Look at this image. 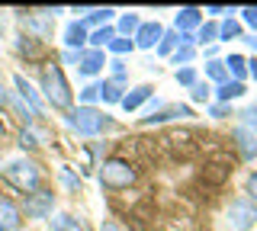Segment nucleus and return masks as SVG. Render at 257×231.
<instances>
[{
    "label": "nucleus",
    "instance_id": "obj_1",
    "mask_svg": "<svg viewBox=\"0 0 257 231\" xmlns=\"http://www.w3.org/2000/svg\"><path fill=\"white\" fill-rule=\"evenodd\" d=\"M39 84H42V100L45 103H52L55 109H68V113H71V100H74V93H71L68 77H64V71L58 65H45Z\"/></svg>",
    "mask_w": 257,
    "mask_h": 231
},
{
    "label": "nucleus",
    "instance_id": "obj_2",
    "mask_svg": "<svg viewBox=\"0 0 257 231\" xmlns=\"http://www.w3.org/2000/svg\"><path fill=\"white\" fill-rule=\"evenodd\" d=\"M4 180L10 183L13 189H20L23 196H32L42 189V170H39L36 161L29 157H20V161H10L4 167Z\"/></svg>",
    "mask_w": 257,
    "mask_h": 231
},
{
    "label": "nucleus",
    "instance_id": "obj_3",
    "mask_svg": "<svg viewBox=\"0 0 257 231\" xmlns=\"http://www.w3.org/2000/svg\"><path fill=\"white\" fill-rule=\"evenodd\" d=\"M68 125L77 135L96 138V135H103L112 125V119L103 113V109H96V106H77V109H71V113H68Z\"/></svg>",
    "mask_w": 257,
    "mask_h": 231
},
{
    "label": "nucleus",
    "instance_id": "obj_4",
    "mask_svg": "<svg viewBox=\"0 0 257 231\" xmlns=\"http://www.w3.org/2000/svg\"><path fill=\"white\" fill-rule=\"evenodd\" d=\"M135 180H139V170L122 157H106L100 164V183L106 189H128Z\"/></svg>",
    "mask_w": 257,
    "mask_h": 231
},
{
    "label": "nucleus",
    "instance_id": "obj_5",
    "mask_svg": "<svg viewBox=\"0 0 257 231\" xmlns=\"http://www.w3.org/2000/svg\"><path fill=\"white\" fill-rule=\"evenodd\" d=\"M225 221H228V231H247V228H254V221H257V202H254V199H247V196L231 199L228 212H225Z\"/></svg>",
    "mask_w": 257,
    "mask_h": 231
},
{
    "label": "nucleus",
    "instance_id": "obj_6",
    "mask_svg": "<svg viewBox=\"0 0 257 231\" xmlns=\"http://www.w3.org/2000/svg\"><path fill=\"white\" fill-rule=\"evenodd\" d=\"M52 209H55L52 189H39V193L26 196V202H23V215L26 218H52Z\"/></svg>",
    "mask_w": 257,
    "mask_h": 231
},
{
    "label": "nucleus",
    "instance_id": "obj_7",
    "mask_svg": "<svg viewBox=\"0 0 257 231\" xmlns=\"http://www.w3.org/2000/svg\"><path fill=\"white\" fill-rule=\"evenodd\" d=\"M231 141H235L241 161H254V157H257V132H254V129L235 125V132H231Z\"/></svg>",
    "mask_w": 257,
    "mask_h": 231
},
{
    "label": "nucleus",
    "instance_id": "obj_8",
    "mask_svg": "<svg viewBox=\"0 0 257 231\" xmlns=\"http://www.w3.org/2000/svg\"><path fill=\"white\" fill-rule=\"evenodd\" d=\"M13 84H16V93L23 97V103H26L32 113H36V119H39V116L45 113V100L39 97V90H36V87H32V84H29L23 74H16V77H13Z\"/></svg>",
    "mask_w": 257,
    "mask_h": 231
},
{
    "label": "nucleus",
    "instance_id": "obj_9",
    "mask_svg": "<svg viewBox=\"0 0 257 231\" xmlns=\"http://www.w3.org/2000/svg\"><path fill=\"white\" fill-rule=\"evenodd\" d=\"M45 141H52V132H48L45 125H39V122H29L26 129L20 132V148L23 151H36V148H42Z\"/></svg>",
    "mask_w": 257,
    "mask_h": 231
},
{
    "label": "nucleus",
    "instance_id": "obj_10",
    "mask_svg": "<svg viewBox=\"0 0 257 231\" xmlns=\"http://www.w3.org/2000/svg\"><path fill=\"white\" fill-rule=\"evenodd\" d=\"M23 29H26L29 39H39V42L52 39V20L42 17V13H36V10H32L29 17H23Z\"/></svg>",
    "mask_w": 257,
    "mask_h": 231
},
{
    "label": "nucleus",
    "instance_id": "obj_11",
    "mask_svg": "<svg viewBox=\"0 0 257 231\" xmlns=\"http://www.w3.org/2000/svg\"><path fill=\"white\" fill-rule=\"evenodd\" d=\"M161 39H164V26L161 23H142L132 42H135V49H158Z\"/></svg>",
    "mask_w": 257,
    "mask_h": 231
},
{
    "label": "nucleus",
    "instance_id": "obj_12",
    "mask_svg": "<svg viewBox=\"0 0 257 231\" xmlns=\"http://www.w3.org/2000/svg\"><path fill=\"white\" fill-rule=\"evenodd\" d=\"M23 225V209L13 199H0V231H20Z\"/></svg>",
    "mask_w": 257,
    "mask_h": 231
},
{
    "label": "nucleus",
    "instance_id": "obj_13",
    "mask_svg": "<svg viewBox=\"0 0 257 231\" xmlns=\"http://www.w3.org/2000/svg\"><path fill=\"white\" fill-rule=\"evenodd\" d=\"M187 116H193L190 106H164V109H158V113H151V116H142L139 122L142 125H161V122H171V119H187Z\"/></svg>",
    "mask_w": 257,
    "mask_h": 231
},
{
    "label": "nucleus",
    "instance_id": "obj_14",
    "mask_svg": "<svg viewBox=\"0 0 257 231\" xmlns=\"http://www.w3.org/2000/svg\"><path fill=\"white\" fill-rule=\"evenodd\" d=\"M87 26L80 20H74V23H68V26H64V45H68L71 52H84L87 49Z\"/></svg>",
    "mask_w": 257,
    "mask_h": 231
},
{
    "label": "nucleus",
    "instance_id": "obj_15",
    "mask_svg": "<svg viewBox=\"0 0 257 231\" xmlns=\"http://www.w3.org/2000/svg\"><path fill=\"white\" fill-rule=\"evenodd\" d=\"M103 65H106V55H103L100 49H84L77 71H80L84 77H93V74H100V71H103Z\"/></svg>",
    "mask_w": 257,
    "mask_h": 231
},
{
    "label": "nucleus",
    "instance_id": "obj_16",
    "mask_svg": "<svg viewBox=\"0 0 257 231\" xmlns=\"http://www.w3.org/2000/svg\"><path fill=\"white\" fill-rule=\"evenodd\" d=\"M199 26H203V10H196V7H183L174 20L177 33H193V29H199Z\"/></svg>",
    "mask_w": 257,
    "mask_h": 231
},
{
    "label": "nucleus",
    "instance_id": "obj_17",
    "mask_svg": "<svg viewBox=\"0 0 257 231\" xmlns=\"http://www.w3.org/2000/svg\"><path fill=\"white\" fill-rule=\"evenodd\" d=\"M16 52H20L26 61H42V58H45L42 42H39V39H29V36H20V42H16Z\"/></svg>",
    "mask_w": 257,
    "mask_h": 231
},
{
    "label": "nucleus",
    "instance_id": "obj_18",
    "mask_svg": "<svg viewBox=\"0 0 257 231\" xmlns=\"http://www.w3.org/2000/svg\"><path fill=\"white\" fill-rule=\"evenodd\" d=\"M148 100H151V87H145V84H142V87H135V90H128L125 97H122V103H119V106H122L125 113H135V109L145 106Z\"/></svg>",
    "mask_w": 257,
    "mask_h": 231
},
{
    "label": "nucleus",
    "instance_id": "obj_19",
    "mask_svg": "<svg viewBox=\"0 0 257 231\" xmlns=\"http://www.w3.org/2000/svg\"><path fill=\"white\" fill-rule=\"evenodd\" d=\"M244 84H238V81H225L215 87V100L219 103H231V100H238V97H244Z\"/></svg>",
    "mask_w": 257,
    "mask_h": 231
},
{
    "label": "nucleus",
    "instance_id": "obj_20",
    "mask_svg": "<svg viewBox=\"0 0 257 231\" xmlns=\"http://www.w3.org/2000/svg\"><path fill=\"white\" fill-rule=\"evenodd\" d=\"M112 17H116V10H109V7H93L90 13H87V20H80L84 26H96V29H103V26H109Z\"/></svg>",
    "mask_w": 257,
    "mask_h": 231
},
{
    "label": "nucleus",
    "instance_id": "obj_21",
    "mask_svg": "<svg viewBox=\"0 0 257 231\" xmlns=\"http://www.w3.org/2000/svg\"><path fill=\"white\" fill-rule=\"evenodd\" d=\"M122 97L125 93H122V84L119 81H112V77L109 81H100V100L103 103H122Z\"/></svg>",
    "mask_w": 257,
    "mask_h": 231
},
{
    "label": "nucleus",
    "instance_id": "obj_22",
    "mask_svg": "<svg viewBox=\"0 0 257 231\" xmlns=\"http://www.w3.org/2000/svg\"><path fill=\"white\" fill-rule=\"evenodd\" d=\"M225 68H228V77H235L238 84L247 77V58H241V55H228V58H225Z\"/></svg>",
    "mask_w": 257,
    "mask_h": 231
},
{
    "label": "nucleus",
    "instance_id": "obj_23",
    "mask_svg": "<svg viewBox=\"0 0 257 231\" xmlns=\"http://www.w3.org/2000/svg\"><path fill=\"white\" fill-rule=\"evenodd\" d=\"M112 39H116V29H112V26H103V29H93V33H90L87 45H90V49H100V52H103V45H109Z\"/></svg>",
    "mask_w": 257,
    "mask_h": 231
},
{
    "label": "nucleus",
    "instance_id": "obj_24",
    "mask_svg": "<svg viewBox=\"0 0 257 231\" xmlns=\"http://www.w3.org/2000/svg\"><path fill=\"white\" fill-rule=\"evenodd\" d=\"M139 26H142L139 13H122V17H119V36H125V39H135V33H139Z\"/></svg>",
    "mask_w": 257,
    "mask_h": 231
},
{
    "label": "nucleus",
    "instance_id": "obj_25",
    "mask_svg": "<svg viewBox=\"0 0 257 231\" xmlns=\"http://www.w3.org/2000/svg\"><path fill=\"white\" fill-rule=\"evenodd\" d=\"M231 39H241V23L235 17L219 23V42H231Z\"/></svg>",
    "mask_w": 257,
    "mask_h": 231
},
{
    "label": "nucleus",
    "instance_id": "obj_26",
    "mask_svg": "<svg viewBox=\"0 0 257 231\" xmlns=\"http://www.w3.org/2000/svg\"><path fill=\"white\" fill-rule=\"evenodd\" d=\"M206 81H212V84L231 81V77H228V68H225V61H209V65H206Z\"/></svg>",
    "mask_w": 257,
    "mask_h": 231
},
{
    "label": "nucleus",
    "instance_id": "obj_27",
    "mask_svg": "<svg viewBox=\"0 0 257 231\" xmlns=\"http://www.w3.org/2000/svg\"><path fill=\"white\" fill-rule=\"evenodd\" d=\"M196 42H203V45L219 42V23H203V26L196 29Z\"/></svg>",
    "mask_w": 257,
    "mask_h": 231
},
{
    "label": "nucleus",
    "instance_id": "obj_28",
    "mask_svg": "<svg viewBox=\"0 0 257 231\" xmlns=\"http://www.w3.org/2000/svg\"><path fill=\"white\" fill-rule=\"evenodd\" d=\"M77 218L74 215H68V212H61V215H52V231H77Z\"/></svg>",
    "mask_w": 257,
    "mask_h": 231
},
{
    "label": "nucleus",
    "instance_id": "obj_29",
    "mask_svg": "<svg viewBox=\"0 0 257 231\" xmlns=\"http://www.w3.org/2000/svg\"><path fill=\"white\" fill-rule=\"evenodd\" d=\"M177 45H180V33H177V29H171V33H164V39H161L158 55H174Z\"/></svg>",
    "mask_w": 257,
    "mask_h": 231
},
{
    "label": "nucleus",
    "instance_id": "obj_30",
    "mask_svg": "<svg viewBox=\"0 0 257 231\" xmlns=\"http://www.w3.org/2000/svg\"><path fill=\"white\" fill-rule=\"evenodd\" d=\"M106 49H109L112 55H119V58H122V55H128V52L135 49V42H132V39H125V36H116V39L106 45Z\"/></svg>",
    "mask_w": 257,
    "mask_h": 231
},
{
    "label": "nucleus",
    "instance_id": "obj_31",
    "mask_svg": "<svg viewBox=\"0 0 257 231\" xmlns=\"http://www.w3.org/2000/svg\"><path fill=\"white\" fill-rule=\"evenodd\" d=\"M61 183H64V189H68V193H80V189H84V183H80V177H74V173L68 170V167H61Z\"/></svg>",
    "mask_w": 257,
    "mask_h": 231
},
{
    "label": "nucleus",
    "instance_id": "obj_32",
    "mask_svg": "<svg viewBox=\"0 0 257 231\" xmlns=\"http://www.w3.org/2000/svg\"><path fill=\"white\" fill-rule=\"evenodd\" d=\"M96 100H100V84H87L80 90V106H93Z\"/></svg>",
    "mask_w": 257,
    "mask_h": 231
},
{
    "label": "nucleus",
    "instance_id": "obj_33",
    "mask_svg": "<svg viewBox=\"0 0 257 231\" xmlns=\"http://www.w3.org/2000/svg\"><path fill=\"white\" fill-rule=\"evenodd\" d=\"M193 58H196V49H187V45H177V52L171 55L174 65H190Z\"/></svg>",
    "mask_w": 257,
    "mask_h": 231
},
{
    "label": "nucleus",
    "instance_id": "obj_34",
    "mask_svg": "<svg viewBox=\"0 0 257 231\" xmlns=\"http://www.w3.org/2000/svg\"><path fill=\"white\" fill-rule=\"evenodd\" d=\"M177 84H183V87H190V90H193V87L199 84L196 71H193V68H177Z\"/></svg>",
    "mask_w": 257,
    "mask_h": 231
},
{
    "label": "nucleus",
    "instance_id": "obj_35",
    "mask_svg": "<svg viewBox=\"0 0 257 231\" xmlns=\"http://www.w3.org/2000/svg\"><path fill=\"white\" fill-rule=\"evenodd\" d=\"M238 119H241L238 125H244V129H254V132H257V109H254V106L241 109V113H238Z\"/></svg>",
    "mask_w": 257,
    "mask_h": 231
},
{
    "label": "nucleus",
    "instance_id": "obj_36",
    "mask_svg": "<svg viewBox=\"0 0 257 231\" xmlns=\"http://www.w3.org/2000/svg\"><path fill=\"white\" fill-rule=\"evenodd\" d=\"M190 97L196 100V103H206L209 97H212V90H209V84H206V81H199V84H196V87L190 90Z\"/></svg>",
    "mask_w": 257,
    "mask_h": 231
},
{
    "label": "nucleus",
    "instance_id": "obj_37",
    "mask_svg": "<svg viewBox=\"0 0 257 231\" xmlns=\"http://www.w3.org/2000/svg\"><path fill=\"white\" fill-rule=\"evenodd\" d=\"M109 68H112V81L125 84V61H122V58H112V61H109Z\"/></svg>",
    "mask_w": 257,
    "mask_h": 231
},
{
    "label": "nucleus",
    "instance_id": "obj_38",
    "mask_svg": "<svg viewBox=\"0 0 257 231\" xmlns=\"http://www.w3.org/2000/svg\"><path fill=\"white\" fill-rule=\"evenodd\" d=\"M241 23L257 29V7H241Z\"/></svg>",
    "mask_w": 257,
    "mask_h": 231
},
{
    "label": "nucleus",
    "instance_id": "obj_39",
    "mask_svg": "<svg viewBox=\"0 0 257 231\" xmlns=\"http://www.w3.org/2000/svg\"><path fill=\"white\" fill-rule=\"evenodd\" d=\"M244 193H247V199H254L257 202V170L247 177V183H244Z\"/></svg>",
    "mask_w": 257,
    "mask_h": 231
},
{
    "label": "nucleus",
    "instance_id": "obj_40",
    "mask_svg": "<svg viewBox=\"0 0 257 231\" xmlns=\"http://www.w3.org/2000/svg\"><path fill=\"white\" fill-rule=\"evenodd\" d=\"M80 55H84V52H71V49H64V52H61V61H64V65H74V68H77V65H80Z\"/></svg>",
    "mask_w": 257,
    "mask_h": 231
},
{
    "label": "nucleus",
    "instance_id": "obj_41",
    "mask_svg": "<svg viewBox=\"0 0 257 231\" xmlns=\"http://www.w3.org/2000/svg\"><path fill=\"white\" fill-rule=\"evenodd\" d=\"M209 113H212L215 119H222V116H228V113H231V106H228V103H215V106L209 109Z\"/></svg>",
    "mask_w": 257,
    "mask_h": 231
},
{
    "label": "nucleus",
    "instance_id": "obj_42",
    "mask_svg": "<svg viewBox=\"0 0 257 231\" xmlns=\"http://www.w3.org/2000/svg\"><path fill=\"white\" fill-rule=\"evenodd\" d=\"M10 97H13V93L4 87V81H0V109H4V106H10Z\"/></svg>",
    "mask_w": 257,
    "mask_h": 231
},
{
    "label": "nucleus",
    "instance_id": "obj_43",
    "mask_svg": "<svg viewBox=\"0 0 257 231\" xmlns=\"http://www.w3.org/2000/svg\"><path fill=\"white\" fill-rule=\"evenodd\" d=\"M206 13H212V17H222V13H231V7H206Z\"/></svg>",
    "mask_w": 257,
    "mask_h": 231
},
{
    "label": "nucleus",
    "instance_id": "obj_44",
    "mask_svg": "<svg viewBox=\"0 0 257 231\" xmlns=\"http://www.w3.org/2000/svg\"><path fill=\"white\" fill-rule=\"evenodd\" d=\"M247 74H251L254 81H257V58H251V61H247Z\"/></svg>",
    "mask_w": 257,
    "mask_h": 231
},
{
    "label": "nucleus",
    "instance_id": "obj_45",
    "mask_svg": "<svg viewBox=\"0 0 257 231\" xmlns=\"http://www.w3.org/2000/svg\"><path fill=\"white\" fill-rule=\"evenodd\" d=\"M100 231H122V228H119L116 221H103V228H100Z\"/></svg>",
    "mask_w": 257,
    "mask_h": 231
},
{
    "label": "nucleus",
    "instance_id": "obj_46",
    "mask_svg": "<svg viewBox=\"0 0 257 231\" xmlns=\"http://www.w3.org/2000/svg\"><path fill=\"white\" fill-rule=\"evenodd\" d=\"M241 39H244V42L251 45V49H257V36H241Z\"/></svg>",
    "mask_w": 257,
    "mask_h": 231
},
{
    "label": "nucleus",
    "instance_id": "obj_47",
    "mask_svg": "<svg viewBox=\"0 0 257 231\" xmlns=\"http://www.w3.org/2000/svg\"><path fill=\"white\" fill-rule=\"evenodd\" d=\"M4 135H7V125H4V119H0V138H4Z\"/></svg>",
    "mask_w": 257,
    "mask_h": 231
},
{
    "label": "nucleus",
    "instance_id": "obj_48",
    "mask_svg": "<svg viewBox=\"0 0 257 231\" xmlns=\"http://www.w3.org/2000/svg\"><path fill=\"white\" fill-rule=\"evenodd\" d=\"M254 109H257V103H254Z\"/></svg>",
    "mask_w": 257,
    "mask_h": 231
}]
</instances>
